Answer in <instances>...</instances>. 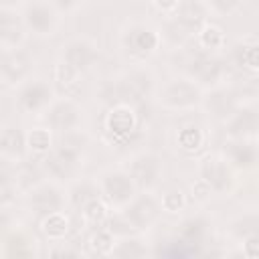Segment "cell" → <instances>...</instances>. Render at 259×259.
Here are the masks:
<instances>
[{
  "mask_svg": "<svg viewBox=\"0 0 259 259\" xmlns=\"http://www.w3.org/2000/svg\"><path fill=\"white\" fill-rule=\"evenodd\" d=\"M115 239H117V235L111 231L109 225L91 229V233L85 241V253L87 255H97V257H111Z\"/></svg>",
  "mask_w": 259,
  "mask_h": 259,
  "instance_id": "4dcf8cb0",
  "label": "cell"
},
{
  "mask_svg": "<svg viewBox=\"0 0 259 259\" xmlns=\"http://www.w3.org/2000/svg\"><path fill=\"white\" fill-rule=\"evenodd\" d=\"M239 245H241V253L245 257H259V235L251 237V239H247V241H243Z\"/></svg>",
  "mask_w": 259,
  "mask_h": 259,
  "instance_id": "ab89813d",
  "label": "cell"
},
{
  "mask_svg": "<svg viewBox=\"0 0 259 259\" xmlns=\"http://www.w3.org/2000/svg\"><path fill=\"white\" fill-rule=\"evenodd\" d=\"M237 174L223 152H204L196 158V178L217 196H229L235 190Z\"/></svg>",
  "mask_w": 259,
  "mask_h": 259,
  "instance_id": "9c48e42d",
  "label": "cell"
},
{
  "mask_svg": "<svg viewBox=\"0 0 259 259\" xmlns=\"http://www.w3.org/2000/svg\"><path fill=\"white\" fill-rule=\"evenodd\" d=\"M101 59L99 42L89 34L69 36L59 47V57L55 65V81L65 87L77 83L79 77L89 73Z\"/></svg>",
  "mask_w": 259,
  "mask_h": 259,
  "instance_id": "7a4b0ae2",
  "label": "cell"
},
{
  "mask_svg": "<svg viewBox=\"0 0 259 259\" xmlns=\"http://www.w3.org/2000/svg\"><path fill=\"white\" fill-rule=\"evenodd\" d=\"M79 214H81V221H83L85 227L97 229V227H105V225L111 221L113 210H111L109 204L99 196V198L91 200L89 204H85V206L79 210Z\"/></svg>",
  "mask_w": 259,
  "mask_h": 259,
  "instance_id": "d6a6232c",
  "label": "cell"
},
{
  "mask_svg": "<svg viewBox=\"0 0 259 259\" xmlns=\"http://www.w3.org/2000/svg\"><path fill=\"white\" fill-rule=\"evenodd\" d=\"M40 233L49 243H59L65 241L69 231H71V217L67 210H59L53 214H47L38 221Z\"/></svg>",
  "mask_w": 259,
  "mask_h": 259,
  "instance_id": "83f0119b",
  "label": "cell"
},
{
  "mask_svg": "<svg viewBox=\"0 0 259 259\" xmlns=\"http://www.w3.org/2000/svg\"><path fill=\"white\" fill-rule=\"evenodd\" d=\"M123 221L130 225L132 231L136 233H148L152 227L158 225V221L162 219V204H160V196L152 190H140L138 196L121 210H117Z\"/></svg>",
  "mask_w": 259,
  "mask_h": 259,
  "instance_id": "9a60e30c",
  "label": "cell"
},
{
  "mask_svg": "<svg viewBox=\"0 0 259 259\" xmlns=\"http://www.w3.org/2000/svg\"><path fill=\"white\" fill-rule=\"evenodd\" d=\"M144 117L140 105L134 103H111L105 105L101 115V136L111 148L130 146L142 132Z\"/></svg>",
  "mask_w": 259,
  "mask_h": 259,
  "instance_id": "5b68a950",
  "label": "cell"
},
{
  "mask_svg": "<svg viewBox=\"0 0 259 259\" xmlns=\"http://www.w3.org/2000/svg\"><path fill=\"white\" fill-rule=\"evenodd\" d=\"M202 2L208 8L210 16H217V18L235 16L245 4V0H202Z\"/></svg>",
  "mask_w": 259,
  "mask_h": 259,
  "instance_id": "d590c367",
  "label": "cell"
},
{
  "mask_svg": "<svg viewBox=\"0 0 259 259\" xmlns=\"http://www.w3.org/2000/svg\"><path fill=\"white\" fill-rule=\"evenodd\" d=\"M202 93H204V87L198 85L186 73H182V75H172L166 81H160L154 101L164 111L188 113V111L200 109Z\"/></svg>",
  "mask_w": 259,
  "mask_h": 259,
  "instance_id": "8992f818",
  "label": "cell"
},
{
  "mask_svg": "<svg viewBox=\"0 0 259 259\" xmlns=\"http://www.w3.org/2000/svg\"><path fill=\"white\" fill-rule=\"evenodd\" d=\"M22 20L32 36L51 38L57 34L63 14L49 0H24L20 4Z\"/></svg>",
  "mask_w": 259,
  "mask_h": 259,
  "instance_id": "2e32d148",
  "label": "cell"
},
{
  "mask_svg": "<svg viewBox=\"0 0 259 259\" xmlns=\"http://www.w3.org/2000/svg\"><path fill=\"white\" fill-rule=\"evenodd\" d=\"M0 53V81L4 89H14L34 75V57L24 47L4 49Z\"/></svg>",
  "mask_w": 259,
  "mask_h": 259,
  "instance_id": "ac0fdd59",
  "label": "cell"
},
{
  "mask_svg": "<svg viewBox=\"0 0 259 259\" xmlns=\"http://www.w3.org/2000/svg\"><path fill=\"white\" fill-rule=\"evenodd\" d=\"M150 4H152L154 10H158L162 16H170V14L178 8L180 0H150Z\"/></svg>",
  "mask_w": 259,
  "mask_h": 259,
  "instance_id": "f35d334b",
  "label": "cell"
},
{
  "mask_svg": "<svg viewBox=\"0 0 259 259\" xmlns=\"http://www.w3.org/2000/svg\"><path fill=\"white\" fill-rule=\"evenodd\" d=\"M184 73L188 77H192L198 85H202L206 89V87H212L217 83L227 81L229 69H227V63L223 61L221 53H204V51H198L194 57L188 59Z\"/></svg>",
  "mask_w": 259,
  "mask_h": 259,
  "instance_id": "d6986e66",
  "label": "cell"
},
{
  "mask_svg": "<svg viewBox=\"0 0 259 259\" xmlns=\"http://www.w3.org/2000/svg\"><path fill=\"white\" fill-rule=\"evenodd\" d=\"M0 158L12 164H22L28 158L26 132L16 123L4 121L0 127Z\"/></svg>",
  "mask_w": 259,
  "mask_h": 259,
  "instance_id": "cb8c5ba5",
  "label": "cell"
},
{
  "mask_svg": "<svg viewBox=\"0 0 259 259\" xmlns=\"http://www.w3.org/2000/svg\"><path fill=\"white\" fill-rule=\"evenodd\" d=\"M158 77L148 63H130L127 69L107 77L99 87V97L105 105L111 103H134L144 105L156 97Z\"/></svg>",
  "mask_w": 259,
  "mask_h": 259,
  "instance_id": "6da1fadb",
  "label": "cell"
},
{
  "mask_svg": "<svg viewBox=\"0 0 259 259\" xmlns=\"http://www.w3.org/2000/svg\"><path fill=\"white\" fill-rule=\"evenodd\" d=\"M67 192H69V208L73 210H81L85 204H89L91 200L99 198V186L95 178H75L73 182L67 184Z\"/></svg>",
  "mask_w": 259,
  "mask_h": 259,
  "instance_id": "4316f807",
  "label": "cell"
},
{
  "mask_svg": "<svg viewBox=\"0 0 259 259\" xmlns=\"http://www.w3.org/2000/svg\"><path fill=\"white\" fill-rule=\"evenodd\" d=\"M42 123L55 132V136H65L73 132H81L85 111L83 105L69 97V95H57L55 101L49 105V109L40 115Z\"/></svg>",
  "mask_w": 259,
  "mask_h": 259,
  "instance_id": "4fadbf2b",
  "label": "cell"
},
{
  "mask_svg": "<svg viewBox=\"0 0 259 259\" xmlns=\"http://www.w3.org/2000/svg\"><path fill=\"white\" fill-rule=\"evenodd\" d=\"M97 186H99V194L101 198L109 204V208L113 212L125 208L140 192L136 180L132 178V174L125 170V166H109L103 168L97 176Z\"/></svg>",
  "mask_w": 259,
  "mask_h": 259,
  "instance_id": "8fae6325",
  "label": "cell"
},
{
  "mask_svg": "<svg viewBox=\"0 0 259 259\" xmlns=\"http://www.w3.org/2000/svg\"><path fill=\"white\" fill-rule=\"evenodd\" d=\"M30 32L22 20L20 8L4 2L0 6V51L4 49H22Z\"/></svg>",
  "mask_w": 259,
  "mask_h": 259,
  "instance_id": "ffe728a7",
  "label": "cell"
},
{
  "mask_svg": "<svg viewBox=\"0 0 259 259\" xmlns=\"http://www.w3.org/2000/svg\"><path fill=\"white\" fill-rule=\"evenodd\" d=\"M24 206L26 210L36 217L38 221L47 214L59 212V210H69V192L67 184L55 180V178H38L30 186L24 188L22 192Z\"/></svg>",
  "mask_w": 259,
  "mask_h": 259,
  "instance_id": "ba28073f",
  "label": "cell"
},
{
  "mask_svg": "<svg viewBox=\"0 0 259 259\" xmlns=\"http://www.w3.org/2000/svg\"><path fill=\"white\" fill-rule=\"evenodd\" d=\"M55 97L57 89L53 81L40 75H32L12 89V101L16 111L28 117H40L55 101Z\"/></svg>",
  "mask_w": 259,
  "mask_h": 259,
  "instance_id": "30bf717a",
  "label": "cell"
},
{
  "mask_svg": "<svg viewBox=\"0 0 259 259\" xmlns=\"http://www.w3.org/2000/svg\"><path fill=\"white\" fill-rule=\"evenodd\" d=\"M241 101H243V97H241L239 89L233 83L223 81V83H217V85L204 89L202 101H200V111L214 123H225L235 113V109L241 105Z\"/></svg>",
  "mask_w": 259,
  "mask_h": 259,
  "instance_id": "5bb4252c",
  "label": "cell"
},
{
  "mask_svg": "<svg viewBox=\"0 0 259 259\" xmlns=\"http://www.w3.org/2000/svg\"><path fill=\"white\" fill-rule=\"evenodd\" d=\"M117 47L130 63H148L164 47V32L150 20L132 18L119 28Z\"/></svg>",
  "mask_w": 259,
  "mask_h": 259,
  "instance_id": "3957f363",
  "label": "cell"
},
{
  "mask_svg": "<svg viewBox=\"0 0 259 259\" xmlns=\"http://www.w3.org/2000/svg\"><path fill=\"white\" fill-rule=\"evenodd\" d=\"M49 2H51L63 16H69V14L77 12V10H81L87 0H49Z\"/></svg>",
  "mask_w": 259,
  "mask_h": 259,
  "instance_id": "8d00e7d4",
  "label": "cell"
},
{
  "mask_svg": "<svg viewBox=\"0 0 259 259\" xmlns=\"http://www.w3.org/2000/svg\"><path fill=\"white\" fill-rule=\"evenodd\" d=\"M229 235L237 243L257 237L259 235V210H245V212L235 214L229 221Z\"/></svg>",
  "mask_w": 259,
  "mask_h": 259,
  "instance_id": "f1b7e54d",
  "label": "cell"
},
{
  "mask_svg": "<svg viewBox=\"0 0 259 259\" xmlns=\"http://www.w3.org/2000/svg\"><path fill=\"white\" fill-rule=\"evenodd\" d=\"M210 237H212V221L200 210L184 214L176 225V239L192 249L206 245Z\"/></svg>",
  "mask_w": 259,
  "mask_h": 259,
  "instance_id": "603a6c76",
  "label": "cell"
},
{
  "mask_svg": "<svg viewBox=\"0 0 259 259\" xmlns=\"http://www.w3.org/2000/svg\"><path fill=\"white\" fill-rule=\"evenodd\" d=\"M237 61L249 73H259V36L245 38L237 47Z\"/></svg>",
  "mask_w": 259,
  "mask_h": 259,
  "instance_id": "836d02e7",
  "label": "cell"
},
{
  "mask_svg": "<svg viewBox=\"0 0 259 259\" xmlns=\"http://www.w3.org/2000/svg\"><path fill=\"white\" fill-rule=\"evenodd\" d=\"M40 241L38 237L20 223H2V241H0V257L16 259V257H38Z\"/></svg>",
  "mask_w": 259,
  "mask_h": 259,
  "instance_id": "e0dca14e",
  "label": "cell"
},
{
  "mask_svg": "<svg viewBox=\"0 0 259 259\" xmlns=\"http://www.w3.org/2000/svg\"><path fill=\"white\" fill-rule=\"evenodd\" d=\"M55 132L49 130L45 123L30 127L26 132V144H28V156H36V158H45L53 148H55Z\"/></svg>",
  "mask_w": 259,
  "mask_h": 259,
  "instance_id": "1f68e13d",
  "label": "cell"
},
{
  "mask_svg": "<svg viewBox=\"0 0 259 259\" xmlns=\"http://www.w3.org/2000/svg\"><path fill=\"white\" fill-rule=\"evenodd\" d=\"M158 196H160L162 210L168 212V214H182L186 204H188V198H186V194L180 186H170Z\"/></svg>",
  "mask_w": 259,
  "mask_h": 259,
  "instance_id": "e575fe53",
  "label": "cell"
},
{
  "mask_svg": "<svg viewBox=\"0 0 259 259\" xmlns=\"http://www.w3.org/2000/svg\"><path fill=\"white\" fill-rule=\"evenodd\" d=\"M206 144H208V134L206 130L196 123V121H188L180 127H176V134H174V146L176 150L186 156V158H198L200 154H204L206 150Z\"/></svg>",
  "mask_w": 259,
  "mask_h": 259,
  "instance_id": "d4e9b609",
  "label": "cell"
},
{
  "mask_svg": "<svg viewBox=\"0 0 259 259\" xmlns=\"http://www.w3.org/2000/svg\"><path fill=\"white\" fill-rule=\"evenodd\" d=\"M208 8L202 0H180L178 8L166 16L164 22V42L172 40V45H182L196 36V32L208 22Z\"/></svg>",
  "mask_w": 259,
  "mask_h": 259,
  "instance_id": "52a82bcc",
  "label": "cell"
},
{
  "mask_svg": "<svg viewBox=\"0 0 259 259\" xmlns=\"http://www.w3.org/2000/svg\"><path fill=\"white\" fill-rule=\"evenodd\" d=\"M53 245H55V249L51 251V255H57V257H81V255H87L85 251L71 247V243H67V239L59 241V243H53Z\"/></svg>",
  "mask_w": 259,
  "mask_h": 259,
  "instance_id": "74e56055",
  "label": "cell"
},
{
  "mask_svg": "<svg viewBox=\"0 0 259 259\" xmlns=\"http://www.w3.org/2000/svg\"><path fill=\"white\" fill-rule=\"evenodd\" d=\"M194 42L198 47V51L204 53H221L227 47V32L221 24L217 22H206L194 36Z\"/></svg>",
  "mask_w": 259,
  "mask_h": 259,
  "instance_id": "f546056e",
  "label": "cell"
},
{
  "mask_svg": "<svg viewBox=\"0 0 259 259\" xmlns=\"http://www.w3.org/2000/svg\"><path fill=\"white\" fill-rule=\"evenodd\" d=\"M223 125L227 138H259V101L243 99Z\"/></svg>",
  "mask_w": 259,
  "mask_h": 259,
  "instance_id": "7402d4cb",
  "label": "cell"
},
{
  "mask_svg": "<svg viewBox=\"0 0 259 259\" xmlns=\"http://www.w3.org/2000/svg\"><path fill=\"white\" fill-rule=\"evenodd\" d=\"M57 138L59 142L55 144V148L45 158H40V170L45 172V176L69 184L81 176V170L85 166V144L83 140H79V132Z\"/></svg>",
  "mask_w": 259,
  "mask_h": 259,
  "instance_id": "277c9868",
  "label": "cell"
},
{
  "mask_svg": "<svg viewBox=\"0 0 259 259\" xmlns=\"http://www.w3.org/2000/svg\"><path fill=\"white\" fill-rule=\"evenodd\" d=\"M123 166L132 174V178L136 180L140 190H152V192H156V188L162 184L164 170H166L164 156L154 148L134 150L125 158Z\"/></svg>",
  "mask_w": 259,
  "mask_h": 259,
  "instance_id": "7c38bea8",
  "label": "cell"
},
{
  "mask_svg": "<svg viewBox=\"0 0 259 259\" xmlns=\"http://www.w3.org/2000/svg\"><path fill=\"white\" fill-rule=\"evenodd\" d=\"M221 152L237 172L259 168V138H227Z\"/></svg>",
  "mask_w": 259,
  "mask_h": 259,
  "instance_id": "44dd1931",
  "label": "cell"
},
{
  "mask_svg": "<svg viewBox=\"0 0 259 259\" xmlns=\"http://www.w3.org/2000/svg\"><path fill=\"white\" fill-rule=\"evenodd\" d=\"M154 255L150 241L146 239V233H125L119 235L115 239L111 257H119V259H136V257H148Z\"/></svg>",
  "mask_w": 259,
  "mask_h": 259,
  "instance_id": "484cf974",
  "label": "cell"
}]
</instances>
